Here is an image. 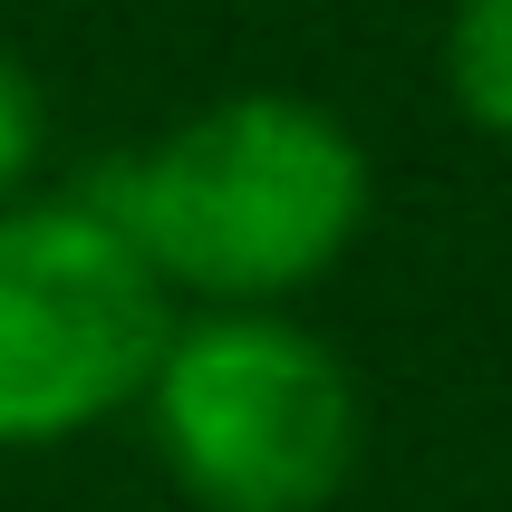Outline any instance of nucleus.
<instances>
[{
  "instance_id": "obj_4",
  "label": "nucleus",
  "mask_w": 512,
  "mask_h": 512,
  "mask_svg": "<svg viewBox=\"0 0 512 512\" xmlns=\"http://www.w3.org/2000/svg\"><path fill=\"white\" fill-rule=\"evenodd\" d=\"M445 97L464 126L512 136V0H455L445 10Z\"/></svg>"
},
{
  "instance_id": "obj_2",
  "label": "nucleus",
  "mask_w": 512,
  "mask_h": 512,
  "mask_svg": "<svg viewBox=\"0 0 512 512\" xmlns=\"http://www.w3.org/2000/svg\"><path fill=\"white\" fill-rule=\"evenodd\" d=\"M165 484L194 512H329L358 474L368 406L290 310H194L136 397Z\"/></svg>"
},
{
  "instance_id": "obj_1",
  "label": "nucleus",
  "mask_w": 512,
  "mask_h": 512,
  "mask_svg": "<svg viewBox=\"0 0 512 512\" xmlns=\"http://www.w3.org/2000/svg\"><path fill=\"white\" fill-rule=\"evenodd\" d=\"M184 310H290L358 252L377 203L348 116L290 87L213 97L78 184Z\"/></svg>"
},
{
  "instance_id": "obj_3",
  "label": "nucleus",
  "mask_w": 512,
  "mask_h": 512,
  "mask_svg": "<svg viewBox=\"0 0 512 512\" xmlns=\"http://www.w3.org/2000/svg\"><path fill=\"white\" fill-rule=\"evenodd\" d=\"M174 319L87 194H20L0 213V455H58L136 416Z\"/></svg>"
},
{
  "instance_id": "obj_5",
  "label": "nucleus",
  "mask_w": 512,
  "mask_h": 512,
  "mask_svg": "<svg viewBox=\"0 0 512 512\" xmlns=\"http://www.w3.org/2000/svg\"><path fill=\"white\" fill-rule=\"evenodd\" d=\"M39 165H49V97L20 58L0 49V213L20 194H39Z\"/></svg>"
}]
</instances>
